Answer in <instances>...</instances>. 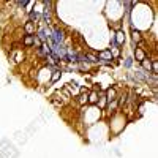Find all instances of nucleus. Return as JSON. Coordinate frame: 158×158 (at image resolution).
<instances>
[{"mask_svg":"<svg viewBox=\"0 0 158 158\" xmlns=\"http://www.w3.org/2000/svg\"><path fill=\"white\" fill-rule=\"evenodd\" d=\"M33 40H35V35H25L24 40H22V44L30 48V46H33Z\"/></svg>","mask_w":158,"mask_h":158,"instance_id":"nucleus-9","label":"nucleus"},{"mask_svg":"<svg viewBox=\"0 0 158 158\" xmlns=\"http://www.w3.org/2000/svg\"><path fill=\"white\" fill-rule=\"evenodd\" d=\"M97 101H98V92H90V94H89V98H87V103L97 104Z\"/></svg>","mask_w":158,"mask_h":158,"instance_id":"nucleus-10","label":"nucleus"},{"mask_svg":"<svg viewBox=\"0 0 158 158\" xmlns=\"http://www.w3.org/2000/svg\"><path fill=\"white\" fill-rule=\"evenodd\" d=\"M106 97H104V94H101V95H98V101H97V104H98V108H104L106 106Z\"/></svg>","mask_w":158,"mask_h":158,"instance_id":"nucleus-12","label":"nucleus"},{"mask_svg":"<svg viewBox=\"0 0 158 158\" xmlns=\"http://www.w3.org/2000/svg\"><path fill=\"white\" fill-rule=\"evenodd\" d=\"M60 76H62V71H60V70H54V74L51 76V82H56V81H59Z\"/></svg>","mask_w":158,"mask_h":158,"instance_id":"nucleus-14","label":"nucleus"},{"mask_svg":"<svg viewBox=\"0 0 158 158\" xmlns=\"http://www.w3.org/2000/svg\"><path fill=\"white\" fill-rule=\"evenodd\" d=\"M125 68H130L131 65H133V57H128V59H125Z\"/></svg>","mask_w":158,"mask_h":158,"instance_id":"nucleus-18","label":"nucleus"},{"mask_svg":"<svg viewBox=\"0 0 158 158\" xmlns=\"http://www.w3.org/2000/svg\"><path fill=\"white\" fill-rule=\"evenodd\" d=\"M24 32H25V35H35V32H36V24L27 21V22L24 24Z\"/></svg>","mask_w":158,"mask_h":158,"instance_id":"nucleus-4","label":"nucleus"},{"mask_svg":"<svg viewBox=\"0 0 158 158\" xmlns=\"http://www.w3.org/2000/svg\"><path fill=\"white\" fill-rule=\"evenodd\" d=\"M150 62H152V74H156L158 73V62H156V59H153Z\"/></svg>","mask_w":158,"mask_h":158,"instance_id":"nucleus-16","label":"nucleus"},{"mask_svg":"<svg viewBox=\"0 0 158 158\" xmlns=\"http://www.w3.org/2000/svg\"><path fill=\"white\" fill-rule=\"evenodd\" d=\"M122 5H123V8H125V13H127V16L131 13V8H133L135 5H136V2H122Z\"/></svg>","mask_w":158,"mask_h":158,"instance_id":"nucleus-11","label":"nucleus"},{"mask_svg":"<svg viewBox=\"0 0 158 158\" xmlns=\"http://www.w3.org/2000/svg\"><path fill=\"white\" fill-rule=\"evenodd\" d=\"M131 40H133V44L136 46V44H139L141 41H142V36H141V32L139 30H136L133 25H131Z\"/></svg>","mask_w":158,"mask_h":158,"instance_id":"nucleus-3","label":"nucleus"},{"mask_svg":"<svg viewBox=\"0 0 158 158\" xmlns=\"http://www.w3.org/2000/svg\"><path fill=\"white\" fill-rule=\"evenodd\" d=\"M104 97H106V101H108V103L112 101V100H117V90H115L114 87L108 89V90H106V94H104Z\"/></svg>","mask_w":158,"mask_h":158,"instance_id":"nucleus-6","label":"nucleus"},{"mask_svg":"<svg viewBox=\"0 0 158 158\" xmlns=\"http://www.w3.org/2000/svg\"><path fill=\"white\" fill-rule=\"evenodd\" d=\"M40 19H41V13H38V11H35V10H30V13H29V22L36 24Z\"/></svg>","mask_w":158,"mask_h":158,"instance_id":"nucleus-7","label":"nucleus"},{"mask_svg":"<svg viewBox=\"0 0 158 158\" xmlns=\"http://www.w3.org/2000/svg\"><path fill=\"white\" fill-rule=\"evenodd\" d=\"M108 108H109L111 112L115 111V109L118 108V100H112V101H109V103H108Z\"/></svg>","mask_w":158,"mask_h":158,"instance_id":"nucleus-13","label":"nucleus"},{"mask_svg":"<svg viewBox=\"0 0 158 158\" xmlns=\"http://www.w3.org/2000/svg\"><path fill=\"white\" fill-rule=\"evenodd\" d=\"M63 40H65V32H63V29H60V27H54V29H52L51 44L62 46V44H63Z\"/></svg>","mask_w":158,"mask_h":158,"instance_id":"nucleus-1","label":"nucleus"},{"mask_svg":"<svg viewBox=\"0 0 158 158\" xmlns=\"http://www.w3.org/2000/svg\"><path fill=\"white\" fill-rule=\"evenodd\" d=\"M109 51H111V54H112V59L120 57V48H109Z\"/></svg>","mask_w":158,"mask_h":158,"instance_id":"nucleus-15","label":"nucleus"},{"mask_svg":"<svg viewBox=\"0 0 158 158\" xmlns=\"http://www.w3.org/2000/svg\"><path fill=\"white\" fill-rule=\"evenodd\" d=\"M29 3H30L29 0H19V2H16V5H18V6H21V8H25Z\"/></svg>","mask_w":158,"mask_h":158,"instance_id":"nucleus-17","label":"nucleus"},{"mask_svg":"<svg viewBox=\"0 0 158 158\" xmlns=\"http://www.w3.org/2000/svg\"><path fill=\"white\" fill-rule=\"evenodd\" d=\"M135 59L138 62H142L144 59H147V56H146V52H144L142 48H135Z\"/></svg>","mask_w":158,"mask_h":158,"instance_id":"nucleus-8","label":"nucleus"},{"mask_svg":"<svg viewBox=\"0 0 158 158\" xmlns=\"http://www.w3.org/2000/svg\"><path fill=\"white\" fill-rule=\"evenodd\" d=\"M84 59H85V63H100L98 56L92 54V52H84Z\"/></svg>","mask_w":158,"mask_h":158,"instance_id":"nucleus-5","label":"nucleus"},{"mask_svg":"<svg viewBox=\"0 0 158 158\" xmlns=\"http://www.w3.org/2000/svg\"><path fill=\"white\" fill-rule=\"evenodd\" d=\"M112 38H114V41H115L117 46H122V44L125 43V33H123V30H117V32L112 35Z\"/></svg>","mask_w":158,"mask_h":158,"instance_id":"nucleus-2","label":"nucleus"}]
</instances>
